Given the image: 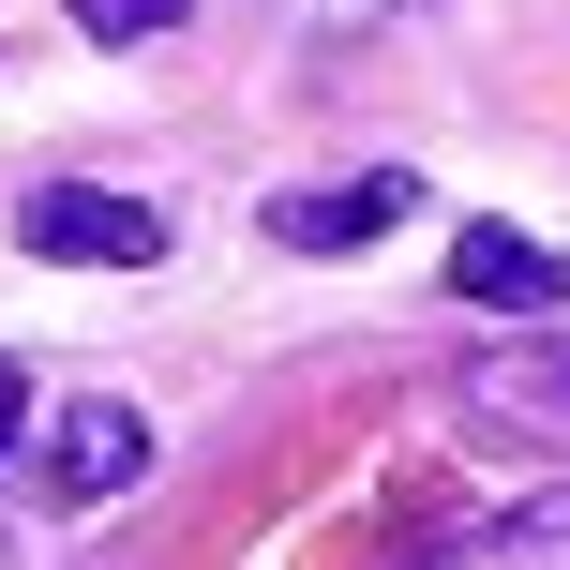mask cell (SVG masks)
Segmentation results:
<instances>
[{"mask_svg":"<svg viewBox=\"0 0 570 570\" xmlns=\"http://www.w3.org/2000/svg\"><path fill=\"white\" fill-rule=\"evenodd\" d=\"M16 240L60 256V271H150V256H166V210H150V196H106V180H46V196L16 210Z\"/></svg>","mask_w":570,"mask_h":570,"instance_id":"cell-1","label":"cell"},{"mask_svg":"<svg viewBox=\"0 0 570 570\" xmlns=\"http://www.w3.org/2000/svg\"><path fill=\"white\" fill-rule=\"evenodd\" d=\"M136 481H150V421L136 405L90 391V405L46 421V511H106V495H136Z\"/></svg>","mask_w":570,"mask_h":570,"instance_id":"cell-2","label":"cell"},{"mask_svg":"<svg viewBox=\"0 0 570 570\" xmlns=\"http://www.w3.org/2000/svg\"><path fill=\"white\" fill-rule=\"evenodd\" d=\"M405 210H421V180L375 166V180H331V196H271V240L285 256H361V240H391Z\"/></svg>","mask_w":570,"mask_h":570,"instance_id":"cell-3","label":"cell"},{"mask_svg":"<svg viewBox=\"0 0 570 570\" xmlns=\"http://www.w3.org/2000/svg\"><path fill=\"white\" fill-rule=\"evenodd\" d=\"M556 256H541V240H525V226H465L451 240V301H481V315H556Z\"/></svg>","mask_w":570,"mask_h":570,"instance_id":"cell-4","label":"cell"},{"mask_svg":"<svg viewBox=\"0 0 570 570\" xmlns=\"http://www.w3.org/2000/svg\"><path fill=\"white\" fill-rule=\"evenodd\" d=\"M465 405L511 421V435H570V345H511V361H481V375H465Z\"/></svg>","mask_w":570,"mask_h":570,"instance_id":"cell-5","label":"cell"},{"mask_svg":"<svg viewBox=\"0 0 570 570\" xmlns=\"http://www.w3.org/2000/svg\"><path fill=\"white\" fill-rule=\"evenodd\" d=\"M180 16H196V0H76L90 46H150V30H180Z\"/></svg>","mask_w":570,"mask_h":570,"instance_id":"cell-6","label":"cell"},{"mask_svg":"<svg viewBox=\"0 0 570 570\" xmlns=\"http://www.w3.org/2000/svg\"><path fill=\"white\" fill-rule=\"evenodd\" d=\"M285 16H315V30H375V16H405V0H285Z\"/></svg>","mask_w":570,"mask_h":570,"instance_id":"cell-7","label":"cell"},{"mask_svg":"<svg viewBox=\"0 0 570 570\" xmlns=\"http://www.w3.org/2000/svg\"><path fill=\"white\" fill-rule=\"evenodd\" d=\"M16 435H30V375L0 361V451H16Z\"/></svg>","mask_w":570,"mask_h":570,"instance_id":"cell-8","label":"cell"}]
</instances>
